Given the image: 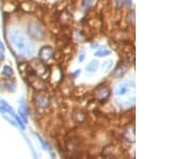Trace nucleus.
<instances>
[{
  "mask_svg": "<svg viewBox=\"0 0 194 159\" xmlns=\"http://www.w3.org/2000/svg\"><path fill=\"white\" fill-rule=\"evenodd\" d=\"M10 41L17 54L23 57H30L35 53V45L29 38L25 36L19 30L14 29L10 34Z\"/></svg>",
  "mask_w": 194,
  "mask_h": 159,
  "instance_id": "nucleus-1",
  "label": "nucleus"
},
{
  "mask_svg": "<svg viewBox=\"0 0 194 159\" xmlns=\"http://www.w3.org/2000/svg\"><path fill=\"white\" fill-rule=\"evenodd\" d=\"M134 91V83L130 80L123 81L119 83L114 88V95L117 97V101L121 106H130L135 102V96L132 95Z\"/></svg>",
  "mask_w": 194,
  "mask_h": 159,
  "instance_id": "nucleus-2",
  "label": "nucleus"
},
{
  "mask_svg": "<svg viewBox=\"0 0 194 159\" xmlns=\"http://www.w3.org/2000/svg\"><path fill=\"white\" fill-rule=\"evenodd\" d=\"M27 34L34 40L42 41L47 37V30L39 21H31L27 25Z\"/></svg>",
  "mask_w": 194,
  "mask_h": 159,
  "instance_id": "nucleus-3",
  "label": "nucleus"
},
{
  "mask_svg": "<svg viewBox=\"0 0 194 159\" xmlns=\"http://www.w3.org/2000/svg\"><path fill=\"white\" fill-rule=\"evenodd\" d=\"M35 104L40 109H45L50 105V97L45 93H39L35 96Z\"/></svg>",
  "mask_w": 194,
  "mask_h": 159,
  "instance_id": "nucleus-4",
  "label": "nucleus"
},
{
  "mask_svg": "<svg viewBox=\"0 0 194 159\" xmlns=\"http://www.w3.org/2000/svg\"><path fill=\"white\" fill-rule=\"evenodd\" d=\"M53 55H54V50L50 45H44V46H42L39 50V57H40V59L43 62H49L50 59H52Z\"/></svg>",
  "mask_w": 194,
  "mask_h": 159,
  "instance_id": "nucleus-5",
  "label": "nucleus"
},
{
  "mask_svg": "<svg viewBox=\"0 0 194 159\" xmlns=\"http://www.w3.org/2000/svg\"><path fill=\"white\" fill-rule=\"evenodd\" d=\"M98 99L100 100L101 102H105L108 100V98L110 97L111 95V91L110 89L108 88L107 86H101L98 88Z\"/></svg>",
  "mask_w": 194,
  "mask_h": 159,
  "instance_id": "nucleus-6",
  "label": "nucleus"
},
{
  "mask_svg": "<svg viewBox=\"0 0 194 159\" xmlns=\"http://www.w3.org/2000/svg\"><path fill=\"white\" fill-rule=\"evenodd\" d=\"M127 70H128V66L120 65V66H118L117 68L114 69V72H113L112 75L115 79H121V78H123V75L127 72Z\"/></svg>",
  "mask_w": 194,
  "mask_h": 159,
  "instance_id": "nucleus-7",
  "label": "nucleus"
},
{
  "mask_svg": "<svg viewBox=\"0 0 194 159\" xmlns=\"http://www.w3.org/2000/svg\"><path fill=\"white\" fill-rule=\"evenodd\" d=\"M110 54H111V51L108 49V47L102 46L98 50L96 53H95V56H96V57H105V56H108V55H110Z\"/></svg>",
  "mask_w": 194,
  "mask_h": 159,
  "instance_id": "nucleus-8",
  "label": "nucleus"
},
{
  "mask_svg": "<svg viewBox=\"0 0 194 159\" xmlns=\"http://www.w3.org/2000/svg\"><path fill=\"white\" fill-rule=\"evenodd\" d=\"M98 67H99V62H98V60H92V62H91L90 64L86 66L85 70L88 71V72L94 73L95 71L98 69Z\"/></svg>",
  "mask_w": 194,
  "mask_h": 159,
  "instance_id": "nucleus-9",
  "label": "nucleus"
},
{
  "mask_svg": "<svg viewBox=\"0 0 194 159\" xmlns=\"http://www.w3.org/2000/svg\"><path fill=\"white\" fill-rule=\"evenodd\" d=\"M19 114L21 115V118L24 121V123H27L28 117H27V109H26V105H24V104H21V105H19Z\"/></svg>",
  "mask_w": 194,
  "mask_h": 159,
  "instance_id": "nucleus-10",
  "label": "nucleus"
},
{
  "mask_svg": "<svg viewBox=\"0 0 194 159\" xmlns=\"http://www.w3.org/2000/svg\"><path fill=\"white\" fill-rule=\"evenodd\" d=\"M112 66H113V60H107V62H102L101 70L104 71V72H107V71H109L112 68Z\"/></svg>",
  "mask_w": 194,
  "mask_h": 159,
  "instance_id": "nucleus-11",
  "label": "nucleus"
},
{
  "mask_svg": "<svg viewBox=\"0 0 194 159\" xmlns=\"http://www.w3.org/2000/svg\"><path fill=\"white\" fill-rule=\"evenodd\" d=\"M2 74H3L4 77H6V78H11V77H13V75H14V73H13V70H12V68H11V67L4 66L3 69H2Z\"/></svg>",
  "mask_w": 194,
  "mask_h": 159,
  "instance_id": "nucleus-12",
  "label": "nucleus"
},
{
  "mask_svg": "<svg viewBox=\"0 0 194 159\" xmlns=\"http://www.w3.org/2000/svg\"><path fill=\"white\" fill-rule=\"evenodd\" d=\"M124 3H125L124 0H114V6H115V8H118V9L122 8V6H124Z\"/></svg>",
  "mask_w": 194,
  "mask_h": 159,
  "instance_id": "nucleus-13",
  "label": "nucleus"
},
{
  "mask_svg": "<svg viewBox=\"0 0 194 159\" xmlns=\"http://www.w3.org/2000/svg\"><path fill=\"white\" fill-rule=\"evenodd\" d=\"M84 59H85V50L82 49L81 52H80V55H79V62H82Z\"/></svg>",
  "mask_w": 194,
  "mask_h": 159,
  "instance_id": "nucleus-14",
  "label": "nucleus"
},
{
  "mask_svg": "<svg viewBox=\"0 0 194 159\" xmlns=\"http://www.w3.org/2000/svg\"><path fill=\"white\" fill-rule=\"evenodd\" d=\"M124 1H125L126 3H127V6H132V3H133V0H124Z\"/></svg>",
  "mask_w": 194,
  "mask_h": 159,
  "instance_id": "nucleus-15",
  "label": "nucleus"
},
{
  "mask_svg": "<svg viewBox=\"0 0 194 159\" xmlns=\"http://www.w3.org/2000/svg\"><path fill=\"white\" fill-rule=\"evenodd\" d=\"M3 58H4V56H3V52L0 51V62H2V60H3Z\"/></svg>",
  "mask_w": 194,
  "mask_h": 159,
  "instance_id": "nucleus-16",
  "label": "nucleus"
}]
</instances>
